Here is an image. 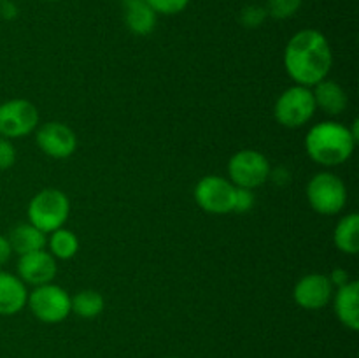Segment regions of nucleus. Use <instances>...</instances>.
<instances>
[{"label":"nucleus","instance_id":"2","mask_svg":"<svg viewBox=\"0 0 359 358\" xmlns=\"http://www.w3.org/2000/svg\"><path fill=\"white\" fill-rule=\"evenodd\" d=\"M356 140L346 125L321 121L312 126L305 137V150L312 161L323 167H337L353 157Z\"/></svg>","mask_w":359,"mask_h":358},{"label":"nucleus","instance_id":"20","mask_svg":"<svg viewBox=\"0 0 359 358\" xmlns=\"http://www.w3.org/2000/svg\"><path fill=\"white\" fill-rule=\"evenodd\" d=\"M49 253H51L55 258L60 260H70L72 256H76V253L79 251V241H77V235L72 230H67V228H58V230L51 232L48 239Z\"/></svg>","mask_w":359,"mask_h":358},{"label":"nucleus","instance_id":"5","mask_svg":"<svg viewBox=\"0 0 359 358\" xmlns=\"http://www.w3.org/2000/svg\"><path fill=\"white\" fill-rule=\"evenodd\" d=\"M307 200L316 213L333 216L346 206L347 188L339 175L332 172H319L309 181Z\"/></svg>","mask_w":359,"mask_h":358},{"label":"nucleus","instance_id":"27","mask_svg":"<svg viewBox=\"0 0 359 358\" xmlns=\"http://www.w3.org/2000/svg\"><path fill=\"white\" fill-rule=\"evenodd\" d=\"M0 16L4 18V20H14V18H18V7L16 4H13L11 0H4V2H0Z\"/></svg>","mask_w":359,"mask_h":358},{"label":"nucleus","instance_id":"14","mask_svg":"<svg viewBox=\"0 0 359 358\" xmlns=\"http://www.w3.org/2000/svg\"><path fill=\"white\" fill-rule=\"evenodd\" d=\"M28 290L14 274L0 270V316L18 314L27 305Z\"/></svg>","mask_w":359,"mask_h":358},{"label":"nucleus","instance_id":"29","mask_svg":"<svg viewBox=\"0 0 359 358\" xmlns=\"http://www.w3.org/2000/svg\"><path fill=\"white\" fill-rule=\"evenodd\" d=\"M270 175L273 178V183H276V185H280V186L287 185V183L291 181L290 171H287V168H284V167H277L273 172L270 171Z\"/></svg>","mask_w":359,"mask_h":358},{"label":"nucleus","instance_id":"10","mask_svg":"<svg viewBox=\"0 0 359 358\" xmlns=\"http://www.w3.org/2000/svg\"><path fill=\"white\" fill-rule=\"evenodd\" d=\"M35 140L42 153L56 160L69 158L77 147V137L74 130L60 121H49L39 126Z\"/></svg>","mask_w":359,"mask_h":358},{"label":"nucleus","instance_id":"23","mask_svg":"<svg viewBox=\"0 0 359 358\" xmlns=\"http://www.w3.org/2000/svg\"><path fill=\"white\" fill-rule=\"evenodd\" d=\"M266 11L265 7H259V6H248L242 9L241 13V23L248 28H256L266 20Z\"/></svg>","mask_w":359,"mask_h":358},{"label":"nucleus","instance_id":"28","mask_svg":"<svg viewBox=\"0 0 359 358\" xmlns=\"http://www.w3.org/2000/svg\"><path fill=\"white\" fill-rule=\"evenodd\" d=\"M11 255H13V248H11L9 244V239L0 235V269L6 265L7 260L11 258Z\"/></svg>","mask_w":359,"mask_h":358},{"label":"nucleus","instance_id":"31","mask_svg":"<svg viewBox=\"0 0 359 358\" xmlns=\"http://www.w3.org/2000/svg\"><path fill=\"white\" fill-rule=\"evenodd\" d=\"M49 2H55V0H49Z\"/></svg>","mask_w":359,"mask_h":358},{"label":"nucleus","instance_id":"11","mask_svg":"<svg viewBox=\"0 0 359 358\" xmlns=\"http://www.w3.org/2000/svg\"><path fill=\"white\" fill-rule=\"evenodd\" d=\"M332 297L333 284L326 274H307L294 284V302L307 311H319V309L326 307Z\"/></svg>","mask_w":359,"mask_h":358},{"label":"nucleus","instance_id":"18","mask_svg":"<svg viewBox=\"0 0 359 358\" xmlns=\"http://www.w3.org/2000/svg\"><path fill=\"white\" fill-rule=\"evenodd\" d=\"M333 242L337 248L346 255H358L359 253V216L351 213L344 216L337 223L333 232Z\"/></svg>","mask_w":359,"mask_h":358},{"label":"nucleus","instance_id":"26","mask_svg":"<svg viewBox=\"0 0 359 358\" xmlns=\"http://www.w3.org/2000/svg\"><path fill=\"white\" fill-rule=\"evenodd\" d=\"M330 281H332V284H333V288H340V286H344V284H347L349 283V272H347L346 269H333L332 270V274H330Z\"/></svg>","mask_w":359,"mask_h":358},{"label":"nucleus","instance_id":"25","mask_svg":"<svg viewBox=\"0 0 359 358\" xmlns=\"http://www.w3.org/2000/svg\"><path fill=\"white\" fill-rule=\"evenodd\" d=\"M16 164V147L11 139L0 137V171H7Z\"/></svg>","mask_w":359,"mask_h":358},{"label":"nucleus","instance_id":"1","mask_svg":"<svg viewBox=\"0 0 359 358\" xmlns=\"http://www.w3.org/2000/svg\"><path fill=\"white\" fill-rule=\"evenodd\" d=\"M333 65L328 39L314 28H305L290 39L284 49V67L291 79L300 86H316L326 79Z\"/></svg>","mask_w":359,"mask_h":358},{"label":"nucleus","instance_id":"32","mask_svg":"<svg viewBox=\"0 0 359 358\" xmlns=\"http://www.w3.org/2000/svg\"><path fill=\"white\" fill-rule=\"evenodd\" d=\"M0 2H4V0H0Z\"/></svg>","mask_w":359,"mask_h":358},{"label":"nucleus","instance_id":"15","mask_svg":"<svg viewBox=\"0 0 359 358\" xmlns=\"http://www.w3.org/2000/svg\"><path fill=\"white\" fill-rule=\"evenodd\" d=\"M312 95H314L316 107H319L330 116L342 114L347 109V104H349L346 90L337 81L328 79V77L316 84Z\"/></svg>","mask_w":359,"mask_h":358},{"label":"nucleus","instance_id":"17","mask_svg":"<svg viewBox=\"0 0 359 358\" xmlns=\"http://www.w3.org/2000/svg\"><path fill=\"white\" fill-rule=\"evenodd\" d=\"M7 239H9L13 253H18L20 256L44 249L46 244H48V237H46L44 232L39 230L32 223H21L14 227Z\"/></svg>","mask_w":359,"mask_h":358},{"label":"nucleus","instance_id":"16","mask_svg":"<svg viewBox=\"0 0 359 358\" xmlns=\"http://www.w3.org/2000/svg\"><path fill=\"white\" fill-rule=\"evenodd\" d=\"M125 23L135 35H149L156 27L158 14L151 9L146 0H123Z\"/></svg>","mask_w":359,"mask_h":358},{"label":"nucleus","instance_id":"22","mask_svg":"<svg viewBox=\"0 0 359 358\" xmlns=\"http://www.w3.org/2000/svg\"><path fill=\"white\" fill-rule=\"evenodd\" d=\"M151 6V9L156 14H165V16H172V14H179L189 6L191 0H146Z\"/></svg>","mask_w":359,"mask_h":358},{"label":"nucleus","instance_id":"9","mask_svg":"<svg viewBox=\"0 0 359 358\" xmlns=\"http://www.w3.org/2000/svg\"><path fill=\"white\" fill-rule=\"evenodd\" d=\"M195 200L205 213L228 214L233 211L235 186L221 175H205L196 183Z\"/></svg>","mask_w":359,"mask_h":358},{"label":"nucleus","instance_id":"4","mask_svg":"<svg viewBox=\"0 0 359 358\" xmlns=\"http://www.w3.org/2000/svg\"><path fill=\"white\" fill-rule=\"evenodd\" d=\"M316 109L318 107H316L311 88L294 84L279 95L273 114L277 121L286 128H300L305 123L311 121Z\"/></svg>","mask_w":359,"mask_h":358},{"label":"nucleus","instance_id":"30","mask_svg":"<svg viewBox=\"0 0 359 358\" xmlns=\"http://www.w3.org/2000/svg\"><path fill=\"white\" fill-rule=\"evenodd\" d=\"M165 358H177V357H165Z\"/></svg>","mask_w":359,"mask_h":358},{"label":"nucleus","instance_id":"3","mask_svg":"<svg viewBox=\"0 0 359 358\" xmlns=\"http://www.w3.org/2000/svg\"><path fill=\"white\" fill-rule=\"evenodd\" d=\"M70 213V200L62 190L46 188L34 195L28 204V221L44 234L63 227Z\"/></svg>","mask_w":359,"mask_h":358},{"label":"nucleus","instance_id":"21","mask_svg":"<svg viewBox=\"0 0 359 358\" xmlns=\"http://www.w3.org/2000/svg\"><path fill=\"white\" fill-rule=\"evenodd\" d=\"M304 0H266V14L276 20H287L300 9Z\"/></svg>","mask_w":359,"mask_h":358},{"label":"nucleus","instance_id":"8","mask_svg":"<svg viewBox=\"0 0 359 358\" xmlns=\"http://www.w3.org/2000/svg\"><path fill=\"white\" fill-rule=\"evenodd\" d=\"M39 111L30 100L13 98L0 104V137L20 139L37 128Z\"/></svg>","mask_w":359,"mask_h":358},{"label":"nucleus","instance_id":"13","mask_svg":"<svg viewBox=\"0 0 359 358\" xmlns=\"http://www.w3.org/2000/svg\"><path fill=\"white\" fill-rule=\"evenodd\" d=\"M333 307L339 321L349 330L359 329V283L349 281L333 291Z\"/></svg>","mask_w":359,"mask_h":358},{"label":"nucleus","instance_id":"24","mask_svg":"<svg viewBox=\"0 0 359 358\" xmlns=\"http://www.w3.org/2000/svg\"><path fill=\"white\" fill-rule=\"evenodd\" d=\"M255 193L252 190L248 188H237L235 186V202H233V211L235 213H248L255 207Z\"/></svg>","mask_w":359,"mask_h":358},{"label":"nucleus","instance_id":"19","mask_svg":"<svg viewBox=\"0 0 359 358\" xmlns=\"http://www.w3.org/2000/svg\"><path fill=\"white\" fill-rule=\"evenodd\" d=\"M105 300L98 291L83 290L70 297V312L77 314L79 318L93 319L104 311Z\"/></svg>","mask_w":359,"mask_h":358},{"label":"nucleus","instance_id":"7","mask_svg":"<svg viewBox=\"0 0 359 358\" xmlns=\"http://www.w3.org/2000/svg\"><path fill=\"white\" fill-rule=\"evenodd\" d=\"M32 314L42 323H62L70 314V295L58 284H41L28 293L27 300Z\"/></svg>","mask_w":359,"mask_h":358},{"label":"nucleus","instance_id":"6","mask_svg":"<svg viewBox=\"0 0 359 358\" xmlns=\"http://www.w3.org/2000/svg\"><path fill=\"white\" fill-rule=\"evenodd\" d=\"M270 161L265 154L255 150H242L228 161V175L237 188L255 190L265 185L270 178Z\"/></svg>","mask_w":359,"mask_h":358},{"label":"nucleus","instance_id":"12","mask_svg":"<svg viewBox=\"0 0 359 358\" xmlns=\"http://www.w3.org/2000/svg\"><path fill=\"white\" fill-rule=\"evenodd\" d=\"M16 269L18 277L25 284H34V286L53 283L56 272H58L55 256L49 251H46V249L21 255L20 260H18Z\"/></svg>","mask_w":359,"mask_h":358}]
</instances>
